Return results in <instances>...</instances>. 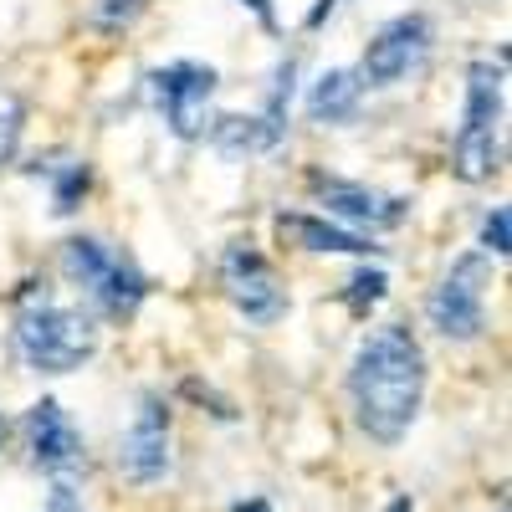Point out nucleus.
Returning <instances> with one entry per match:
<instances>
[{
  "label": "nucleus",
  "mask_w": 512,
  "mask_h": 512,
  "mask_svg": "<svg viewBox=\"0 0 512 512\" xmlns=\"http://www.w3.org/2000/svg\"><path fill=\"white\" fill-rule=\"evenodd\" d=\"M180 395H185V400H195V405H210V415L226 420V425L236 420V405H231L226 395H216L210 384H200V379H185V384H180Z\"/></svg>",
  "instance_id": "obj_19"
},
{
  "label": "nucleus",
  "mask_w": 512,
  "mask_h": 512,
  "mask_svg": "<svg viewBox=\"0 0 512 512\" xmlns=\"http://www.w3.org/2000/svg\"><path fill=\"white\" fill-rule=\"evenodd\" d=\"M144 88H149V103L154 113L164 118V128L175 134L180 144H200L205 139V128H210V103H216L221 93V72L210 67V62H164L144 77Z\"/></svg>",
  "instance_id": "obj_5"
},
{
  "label": "nucleus",
  "mask_w": 512,
  "mask_h": 512,
  "mask_svg": "<svg viewBox=\"0 0 512 512\" xmlns=\"http://www.w3.org/2000/svg\"><path fill=\"white\" fill-rule=\"evenodd\" d=\"M6 436H11V425H6V415H0V446H6Z\"/></svg>",
  "instance_id": "obj_24"
},
{
  "label": "nucleus",
  "mask_w": 512,
  "mask_h": 512,
  "mask_svg": "<svg viewBox=\"0 0 512 512\" xmlns=\"http://www.w3.org/2000/svg\"><path fill=\"white\" fill-rule=\"evenodd\" d=\"M16 354L31 374H72L98 354V323L93 313L67 308L47 287L26 282L21 287V308H16Z\"/></svg>",
  "instance_id": "obj_2"
},
{
  "label": "nucleus",
  "mask_w": 512,
  "mask_h": 512,
  "mask_svg": "<svg viewBox=\"0 0 512 512\" xmlns=\"http://www.w3.org/2000/svg\"><path fill=\"white\" fill-rule=\"evenodd\" d=\"M384 297H390V272L359 262V267H354V277L344 282V308H349L354 318H369V313L384 303Z\"/></svg>",
  "instance_id": "obj_16"
},
{
  "label": "nucleus",
  "mask_w": 512,
  "mask_h": 512,
  "mask_svg": "<svg viewBox=\"0 0 512 512\" xmlns=\"http://www.w3.org/2000/svg\"><path fill=\"white\" fill-rule=\"evenodd\" d=\"M384 512H415V502L400 492V497H390V502H384Z\"/></svg>",
  "instance_id": "obj_23"
},
{
  "label": "nucleus",
  "mask_w": 512,
  "mask_h": 512,
  "mask_svg": "<svg viewBox=\"0 0 512 512\" xmlns=\"http://www.w3.org/2000/svg\"><path fill=\"white\" fill-rule=\"evenodd\" d=\"M487 282H492V256L466 251L451 262V272L425 297V323L446 344H477L487 333Z\"/></svg>",
  "instance_id": "obj_6"
},
{
  "label": "nucleus",
  "mask_w": 512,
  "mask_h": 512,
  "mask_svg": "<svg viewBox=\"0 0 512 512\" xmlns=\"http://www.w3.org/2000/svg\"><path fill=\"white\" fill-rule=\"evenodd\" d=\"M338 6H344V0H313L308 16H303V26H308V31H323V26L338 16Z\"/></svg>",
  "instance_id": "obj_20"
},
{
  "label": "nucleus",
  "mask_w": 512,
  "mask_h": 512,
  "mask_svg": "<svg viewBox=\"0 0 512 512\" xmlns=\"http://www.w3.org/2000/svg\"><path fill=\"white\" fill-rule=\"evenodd\" d=\"M31 175H47V185H52V210L57 216H77L82 210V200L93 195V164L88 159H67V164H26Z\"/></svg>",
  "instance_id": "obj_15"
},
{
  "label": "nucleus",
  "mask_w": 512,
  "mask_h": 512,
  "mask_svg": "<svg viewBox=\"0 0 512 512\" xmlns=\"http://www.w3.org/2000/svg\"><path fill=\"white\" fill-rule=\"evenodd\" d=\"M308 190L323 205V216L349 226V231H400L410 221V200L390 195V190H374L364 180H344V175H328V169H308Z\"/></svg>",
  "instance_id": "obj_8"
},
{
  "label": "nucleus",
  "mask_w": 512,
  "mask_h": 512,
  "mask_svg": "<svg viewBox=\"0 0 512 512\" xmlns=\"http://www.w3.org/2000/svg\"><path fill=\"white\" fill-rule=\"evenodd\" d=\"M477 246H482V256H502L512 251V216H507V205H492L487 216H482V236H477Z\"/></svg>",
  "instance_id": "obj_18"
},
{
  "label": "nucleus",
  "mask_w": 512,
  "mask_h": 512,
  "mask_svg": "<svg viewBox=\"0 0 512 512\" xmlns=\"http://www.w3.org/2000/svg\"><path fill=\"white\" fill-rule=\"evenodd\" d=\"M277 236L292 246V251H308V256H379L384 246H374V236L364 231H349L328 216H308V210H277Z\"/></svg>",
  "instance_id": "obj_12"
},
{
  "label": "nucleus",
  "mask_w": 512,
  "mask_h": 512,
  "mask_svg": "<svg viewBox=\"0 0 512 512\" xmlns=\"http://www.w3.org/2000/svg\"><path fill=\"white\" fill-rule=\"evenodd\" d=\"M169 466H175V456H169V400L144 395L118 441V472L134 487H159L169 477Z\"/></svg>",
  "instance_id": "obj_10"
},
{
  "label": "nucleus",
  "mask_w": 512,
  "mask_h": 512,
  "mask_svg": "<svg viewBox=\"0 0 512 512\" xmlns=\"http://www.w3.org/2000/svg\"><path fill=\"white\" fill-rule=\"evenodd\" d=\"M236 6H241V11H251L256 21H262V31H272V36H277V26H282V21H277V6H272V0H236Z\"/></svg>",
  "instance_id": "obj_21"
},
{
  "label": "nucleus",
  "mask_w": 512,
  "mask_h": 512,
  "mask_svg": "<svg viewBox=\"0 0 512 512\" xmlns=\"http://www.w3.org/2000/svg\"><path fill=\"white\" fill-rule=\"evenodd\" d=\"M226 512H272V502L267 497H236Z\"/></svg>",
  "instance_id": "obj_22"
},
{
  "label": "nucleus",
  "mask_w": 512,
  "mask_h": 512,
  "mask_svg": "<svg viewBox=\"0 0 512 512\" xmlns=\"http://www.w3.org/2000/svg\"><path fill=\"white\" fill-rule=\"evenodd\" d=\"M431 52H436V21L425 11H405L369 36V47L359 57V77L364 88H395V82H405L410 72L431 62Z\"/></svg>",
  "instance_id": "obj_9"
},
{
  "label": "nucleus",
  "mask_w": 512,
  "mask_h": 512,
  "mask_svg": "<svg viewBox=\"0 0 512 512\" xmlns=\"http://www.w3.org/2000/svg\"><path fill=\"white\" fill-rule=\"evenodd\" d=\"M364 103V77L359 67H328L318 82H313V93H308V118L313 123H349Z\"/></svg>",
  "instance_id": "obj_14"
},
{
  "label": "nucleus",
  "mask_w": 512,
  "mask_h": 512,
  "mask_svg": "<svg viewBox=\"0 0 512 512\" xmlns=\"http://www.w3.org/2000/svg\"><path fill=\"white\" fill-rule=\"evenodd\" d=\"M354 425L374 446H400L425 405V349L405 323H379L349 359Z\"/></svg>",
  "instance_id": "obj_1"
},
{
  "label": "nucleus",
  "mask_w": 512,
  "mask_h": 512,
  "mask_svg": "<svg viewBox=\"0 0 512 512\" xmlns=\"http://www.w3.org/2000/svg\"><path fill=\"white\" fill-rule=\"evenodd\" d=\"M502 113H507V62L477 57L466 67L461 128L451 139V175L461 185H487L502 169Z\"/></svg>",
  "instance_id": "obj_3"
},
{
  "label": "nucleus",
  "mask_w": 512,
  "mask_h": 512,
  "mask_svg": "<svg viewBox=\"0 0 512 512\" xmlns=\"http://www.w3.org/2000/svg\"><path fill=\"white\" fill-rule=\"evenodd\" d=\"M144 11H149V0H93L88 21H93V31H103V36H118V31H128V26H134Z\"/></svg>",
  "instance_id": "obj_17"
},
{
  "label": "nucleus",
  "mask_w": 512,
  "mask_h": 512,
  "mask_svg": "<svg viewBox=\"0 0 512 512\" xmlns=\"http://www.w3.org/2000/svg\"><path fill=\"white\" fill-rule=\"evenodd\" d=\"M205 139L216 144L226 159H251V154L277 149L287 134L267 113H216V118H210V128H205Z\"/></svg>",
  "instance_id": "obj_13"
},
{
  "label": "nucleus",
  "mask_w": 512,
  "mask_h": 512,
  "mask_svg": "<svg viewBox=\"0 0 512 512\" xmlns=\"http://www.w3.org/2000/svg\"><path fill=\"white\" fill-rule=\"evenodd\" d=\"M21 431H26V456H31L36 472L62 477V472H72V466L82 461V431L72 425V415L62 410V400H52V395H41L26 410Z\"/></svg>",
  "instance_id": "obj_11"
},
{
  "label": "nucleus",
  "mask_w": 512,
  "mask_h": 512,
  "mask_svg": "<svg viewBox=\"0 0 512 512\" xmlns=\"http://www.w3.org/2000/svg\"><path fill=\"white\" fill-rule=\"evenodd\" d=\"M216 277H221L226 303H231L246 323H256V328L282 323L287 308H292V297H287V287H282V277H277V267H272V256H267L262 246H251V241H231V246L221 251Z\"/></svg>",
  "instance_id": "obj_7"
},
{
  "label": "nucleus",
  "mask_w": 512,
  "mask_h": 512,
  "mask_svg": "<svg viewBox=\"0 0 512 512\" xmlns=\"http://www.w3.org/2000/svg\"><path fill=\"white\" fill-rule=\"evenodd\" d=\"M57 267L108 323H134L149 297V277L134 256L108 246L103 236H88V231H77L57 246Z\"/></svg>",
  "instance_id": "obj_4"
}]
</instances>
